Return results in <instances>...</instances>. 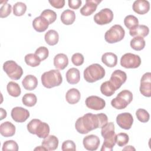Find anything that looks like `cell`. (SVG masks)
Returning a JSON list of instances; mask_svg holds the SVG:
<instances>
[{"label": "cell", "instance_id": "d6a6232c", "mask_svg": "<svg viewBox=\"0 0 151 151\" xmlns=\"http://www.w3.org/2000/svg\"><path fill=\"white\" fill-rule=\"evenodd\" d=\"M114 129L115 128L114 123L113 122H107L101 127V134L103 138L109 136H111L115 134Z\"/></svg>", "mask_w": 151, "mask_h": 151}, {"label": "cell", "instance_id": "ab89813d", "mask_svg": "<svg viewBox=\"0 0 151 151\" xmlns=\"http://www.w3.org/2000/svg\"><path fill=\"white\" fill-rule=\"evenodd\" d=\"M129 140V135L125 133H120L116 134V142L120 147L124 146L127 145Z\"/></svg>", "mask_w": 151, "mask_h": 151}, {"label": "cell", "instance_id": "ffe728a7", "mask_svg": "<svg viewBox=\"0 0 151 151\" xmlns=\"http://www.w3.org/2000/svg\"><path fill=\"white\" fill-rule=\"evenodd\" d=\"M68 64L67 56L63 53L57 54L54 58V65L58 70H64Z\"/></svg>", "mask_w": 151, "mask_h": 151}, {"label": "cell", "instance_id": "e0dca14e", "mask_svg": "<svg viewBox=\"0 0 151 151\" xmlns=\"http://www.w3.org/2000/svg\"><path fill=\"white\" fill-rule=\"evenodd\" d=\"M133 11L140 15H143L149 12L150 9V4L146 0H136L132 6Z\"/></svg>", "mask_w": 151, "mask_h": 151}, {"label": "cell", "instance_id": "5b68a950", "mask_svg": "<svg viewBox=\"0 0 151 151\" xmlns=\"http://www.w3.org/2000/svg\"><path fill=\"white\" fill-rule=\"evenodd\" d=\"M132 100V93L129 90H123L111 101V105L116 109L122 110L125 109Z\"/></svg>", "mask_w": 151, "mask_h": 151}, {"label": "cell", "instance_id": "9c48e42d", "mask_svg": "<svg viewBox=\"0 0 151 151\" xmlns=\"http://www.w3.org/2000/svg\"><path fill=\"white\" fill-rule=\"evenodd\" d=\"M113 19V12L109 8L101 9L94 16V21L98 25L109 24Z\"/></svg>", "mask_w": 151, "mask_h": 151}, {"label": "cell", "instance_id": "f546056e", "mask_svg": "<svg viewBox=\"0 0 151 151\" xmlns=\"http://www.w3.org/2000/svg\"><path fill=\"white\" fill-rule=\"evenodd\" d=\"M116 134H114L113 136L106 137L104 138V142L102 145L101 148L100 149L101 151H112L113 147L116 145Z\"/></svg>", "mask_w": 151, "mask_h": 151}, {"label": "cell", "instance_id": "f6af8a7d", "mask_svg": "<svg viewBox=\"0 0 151 151\" xmlns=\"http://www.w3.org/2000/svg\"><path fill=\"white\" fill-rule=\"evenodd\" d=\"M61 150H76V146L74 142L71 140H67L64 141L61 146Z\"/></svg>", "mask_w": 151, "mask_h": 151}, {"label": "cell", "instance_id": "b9f144b4", "mask_svg": "<svg viewBox=\"0 0 151 151\" xmlns=\"http://www.w3.org/2000/svg\"><path fill=\"white\" fill-rule=\"evenodd\" d=\"M35 54L40 59L41 61H44L48 57L49 51L45 47H40L36 50Z\"/></svg>", "mask_w": 151, "mask_h": 151}, {"label": "cell", "instance_id": "603a6c76", "mask_svg": "<svg viewBox=\"0 0 151 151\" xmlns=\"http://www.w3.org/2000/svg\"><path fill=\"white\" fill-rule=\"evenodd\" d=\"M22 84L25 90L31 91L37 87L38 80L34 76L29 74L22 80Z\"/></svg>", "mask_w": 151, "mask_h": 151}, {"label": "cell", "instance_id": "bcb514c9", "mask_svg": "<svg viewBox=\"0 0 151 151\" xmlns=\"http://www.w3.org/2000/svg\"><path fill=\"white\" fill-rule=\"evenodd\" d=\"M49 3L52 6L57 9H60L64 7L65 5V1L64 0H52V1H49Z\"/></svg>", "mask_w": 151, "mask_h": 151}, {"label": "cell", "instance_id": "44dd1931", "mask_svg": "<svg viewBox=\"0 0 151 151\" xmlns=\"http://www.w3.org/2000/svg\"><path fill=\"white\" fill-rule=\"evenodd\" d=\"M58 139L54 135H49L44 138L42 142V145L45 147L47 150H54L57 149L58 146Z\"/></svg>", "mask_w": 151, "mask_h": 151}, {"label": "cell", "instance_id": "8d00e7d4", "mask_svg": "<svg viewBox=\"0 0 151 151\" xmlns=\"http://www.w3.org/2000/svg\"><path fill=\"white\" fill-rule=\"evenodd\" d=\"M27 11V5L22 2H17L13 6V14L14 15L20 17L23 15Z\"/></svg>", "mask_w": 151, "mask_h": 151}, {"label": "cell", "instance_id": "ee69618b", "mask_svg": "<svg viewBox=\"0 0 151 151\" xmlns=\"http://www.w3.org/2000/svg\"><path fill=\"white\" fill-rule=\"evenodd\" d=\"M84 58L83 55L78 52L74 54L71 57V61L76 66H80L82 65L84 63Z\"/></svg>", "mask_w": 151, "mask_h": 151}, {"label": "cell", "instance_id": "484cf974", "mask_svg": "<svg viewBox=\"0 0 151 151\" xmlns=\"http://www.w3.org/2000/svg\"><path fill=\"white\" fill-rule=\"evenodd\" d=\"M149 32L148 27L145 25H138L134 29L129 31V34L132 37H146Z\"/></svg>", "mask_w": 151, "mask_h": 151}, {"label": "cell", "instance_id": "f907efd6", "mask_svg": "<svg viewBox=\"0 0 151 151\" xmlns=\"http://www.w3.org/2000/svg\"><path fill=\"white\" fill-rule=\"evenodd\" d=\"M34 150H47L45 147H44L42 145V146H40L37 147L36 148H35Z\"/></svg>", "mask_w": 151, "mask_h": 151}, {"label": "cell", "instance_id": "e575fe53", "mask_svg": "<svg viewBox=\"0 0 151 151\" xmlns=\"http://www.w3.org/2000/svg\"><path fill=\"white\" fill-rule=\"evenodd\" d=\"M124 24L128 29L132 30L139 25V21L137 18L135 16L133 15H129L124 18Z\"/></svg>", "mask_w": 151, "mask_h": 151}, {"label": "cell", "instance_id": "d590c367", "mask_svg": "<svg viewBox=\"0 0 151 151\" xmlns=\"http://www.w3.org/2000/svg\"><path fill=\"white\" fill-rule=\"evenodd\" d=\"M22 103L27 107L35 106L37 101V96L33 93H26L22 98Z\"/></svg>", "mask_w": 151, "mask_h": 151}, {"label": "cell", "instance_id": "83f0119b", "mask_svg": "<svg viewBox=\"0 0 151 151\" xmlns=\"http://www.w3.org/2000/svg\"><path fill=\"white\" fill-rule=\"evenodd\" d=\"M44 38L47 44L50 45H55L58 42L59 35L55 30L50 29L45 33Z\"/></svg>", "mask_w": 151, "mask_h": 151}, {"label": "cell", "instance_id": "ac0fdd59", "mask_svg": "<svg viewBox=\"0 0 151 151\" xmlns=\"http://www.w3.org/2000/svg\"><path fill=\"white\" fill-rule=\"evenodd\" d=\"M15 126L10 122H3L0 125V133L5 137L13 136L15 133Z\"/></svg>", "mask_w": 151, "mask_h": 151}, {"label": "cell", "instance_id": "f1b7e54d", "mask_svg": "<svg viewBox=\"0 0 151 151\" xmlns=\"http://www.w3.org/2000/svg\"><path fill=\"white\" fill-rule=\"evenodd\" d=\"M100 91L104 96L110 97L114 94L116 89L110 81H107L101 84L100 86Z\"/></svg>", "mask_w": 151, "mask_h": 151}, {"label": "cell", "instance_id": "5bb4252c", "mask_svg": "<svg viewBox=\"0 0 151 151\" xmlns=\"http://www.w3.org/2000/svg\"><path fill=\"white\" fill-rule=\"evenodd\" d=\"M11 115L15 122L22 123L25 122L29 117V112L22 107H15L12 109Z\"/></svg>", "mask_w": 151, "mask_h": 151}, {"label": "cell", "instance_id": "2e32d148", "mask_svg": "<svg viewBox=\"0 0 151 151\" xmlns=\"http://www.w3.org/2000/svg\"><path fill=\"white\" fill-rule=\"evenodd\" d=\"M101 2L99 0H86V4L80 9V14L83 16H89L94 12L97 5Z\"/></svg>", "mask_w": 151, "mask_h": 151}, {"label": "cell", "instance_id": "7a4b0ae2", "mask_svg": "<svg viewBox=\"0 0 151 151\" xmlns=\"http://www.w3.org/2000/svg\"><path fill=\"white\" fill-rule=\"evenodd\" d=\"M28 131L33 134H36L39 138H45L50 133V126L40 119H32L27 124Z\"/></svg>", "mask_w": 151, "mask_h": 151}, {"label": "cell", "instance_id": "60d3db41", "mask_svg": "<svg viewBox=\"0 0 151 151\" xmlns=\"http://www.w3.org/2000/svg\"><path fill=\"white\" fill-rule=\"evenodd\" d=\"M2 150L3 151H6V150L17 151L18 150V145L17 143V142L14 140H6L3 143Z\"/></svg>", "mask_w": 151, "mask_h": 151}, {"label": "cell", "instance_id": "f35d334b", "mask_svg": "<svg viewBox=\"0 0 151 151\" xmlns=\"http://www.w3.org/2000/svg\"><path fill=\"white\" fill-rule=\"evenodd\" d=\"M136 116L138 120L142 123H146L149 120L150 115L147 111L143 109H139L136 111Z\"/></svg>", "mask_w": 151, "mask_h": 151}, {"label": "cell", "instance_id": "7dc6e473", "mask_svg": "<svg viewBox=\"0 0 151 151\" xmlns=\"http://www.w3.org/2000/svg\"><path fill=\"white\" fill-rule=\"evenodd\" d=\"M81 0H68V6L73 9H77L79 8V7L81 5Z\"/></svg>", "mask_w": 151, "mask_h": 151}, {"label": "cell", "instance_id": "3957f363", "mask_svg": "<svg viewBox=\"0 0 151 151\" xmlns=\"http://www.w3.org/2000/svg\"><path fill=\"white\" fill-rule=\"evenodd\" d=\"M41 79L42 85L47 88L58 86L63 81L61 74L58 70H51L44 73Z\"/></svg>", "mask_w": 151, "mask_h": 151}, {"label": "cell", "instance_id": "74e56055", "mask_svg": "<svg viewBox=\"0 0 151 151\" xmlns=\"http://www.w3.org/2000/svg\"><path fill=\"white\" fill-rule=\"evenodd\" d=\"M41 16L45 18L48 21L49 24H51L52 23L55 22L57 19V14L55 13V12L50 9L44 10L41 12Z\"/></svg>", "mask_w": 151, "mask_h": 151}, {"label": "cell", "instance_id": "cb8c5ba5", "mask_svg": "<svg viewBox=\"0 0 151 151\" xmlns=\"http://www.w3.org/2000/svg\"><path fill=\"white\" fill-rule=\"evenodd\" d=\"M81 97V94L78 90L75 88L68 90L65 94L66 101L70 104L77 103Z\"/></svg>", "mask_w": 151, "mask_h": 151}, {"label": "cell", "instance_id": "836d02e7", "mask_svg": "<svg viewBox=\"0 0 151 151\" xmlns=\"http://www.w3.org/2000/svg\"><path fill=\"white\" fill-rule=\"evenodd\" d=\"M24 60L28 65L32 67L38 66L41 61L40 59L35 54L32 53L27 54L25 56Z\"/></svg>", "mask_w": 151, "mask_h": 151}, {"label": "cell", "instance_id": "681fc988", "mask_svg": "<svg viewBox=\"0 0 151 151\" xmlns=\"http://www.w3.org/2000/svg\"><path fill=\"white\" fill-rule=\"evenodd\" d=\"M136 150L135 148L130 145L126 146L123 149V150Z\"/></svg>", "mask_w": 151, "mask_h": 151}, {"label": "cell", "instance_id": "7bdbcfd3", "mask_svg": "<svg viewBox=\"0 0 151 151\" xmlns=\"http://www.w3.org/2000/svg\"><path fill=\"white\" fill-rule=\"evenodd\" d=\"M12 7L9 4L6 2L3 4L0 9V17L1 18H6L7 17L11 12Z\"/></svg>", "mask_w": 151, "mask_h": 151}, {"label": "cell", "instance_id": "d6986e66", "mask_svg": "<svg viewBox=\"0 0 151 151\" xmlns=\"http://www.w3.org/2000/svg\"><path fill=\"white\" fill-rule=\"evenodd\" d=\"M49 25L48 21L41 15L36 17L32 21V27L34 29L38 32L45 31L48 28Z\"/></svg>", "mask_w": 151, "mask_h": 151}, {"label": "cell", "instance_id": "6da1fadb", "mask_svg": "<svg viewBox=\"0 0 151 151\" xmlns=\"http://www.w3.org/2000/svg\"><path fill=\"white\" fill-rule=\"evenodd\" d=\"M108 117L104 113H86L76 122L75 128L81 134H87L97 128H101L107 123Z\"/></svg>", "mask_w": 151, "mask_h": 151}, {"label": "cell", "instance_id": "8fae6325", "mask_svg": "<svg viewBox=\"0 0 151 151\" xmlns=\"http://www.w3.org/2000/svg\"><path fill=\"white\" fill-rule=\"evenodd\" d=\"M85 103L88 108L94 110H102L106 106L105 100L96 96H91L87 97Z\"/></svg>", "mask_w": 151, "mask_h": 151}, {"label": "cell", "instance_id": "277c9868", "mask_svg": "<svg viewBox=\"0 0 151 151\" xmlns=\"http://www.w3.org/2000/svg\"><path fill=\"white\" fill-rule=\"evenodd\" d=\"M105 76V70L99 64H93L84 71V78L87 82L94 83L102 79Z\"/></svg>", "mask_w": 151, "mask_h": 151}, {"label": "cell", "instance_id": "d4e9b609", "mask_svg": "<svg viewBox=\"0 0 151 151\" xmlns=\"http://www.w3.org/2000/svg\"><path fill=\"white\" fill-rule=\"evenodd\" d=\"M101 61L109 67H114L117 63V57L113 52H106L101 57Z\"/></svg>", "mask_w": 151, "mask_h": 151}, {"label": "cell", "instance_id": "4fadbf2b", "mask_svg": "<svg viewBox=\"0 0 151 151\" xmlns=\"http://www.w3.org/2000/svg\"><path fill=\"white\" fill-rule=\"evenodd\" d=\"M126 80L127 75L125 72L120 70H116L111 74L109 81L112 83L117 90L126 82Z\"/></svg>", "mask_w": 151, "mask_h": 151}, {"label": "cell", "instance_id": "30bf717a", "mask_svg": "<svg viewBox=\"0 0 151 151\" xmlns=\"http://www.w3.org/2000/svg\"><path fill=\"white\" fill-rule=\"evenodd\" d=\"M139 89L143 96L147 97L151 96V73L150 72L145 73L142 77Z\"/></svg>", "mask_w": 151, "mask_h": 151}, {"label": "cell", "instance_id": "4dcf8cb0", "mask_svg": "<svg viewBox=\"0 0 151 151\" xmlns=\"http://www.w3.org/2000/svg\"><path fill=\"white\" fill-rule=\"evenodd\" d=\"M130 45L132 48L134 50L141 51L145 48L146 42L143 37H134L131 40Z\"/></svg>", "mask_w": 151, "mask_h": 151}, {"label": "cell", "instance_id": "c3c4849f", "mask_svg": "<svg viewBox=\"0 0 151 151\" xmlns=\"http://www.w3.org/2000/svg\"><path fill=\"white\" fill-rule=\"evenodd\" d=\"M1 110V120H2L3 119L5 118L6 116V111L5 110L3 109L2 108L0 109Z\"/></svg>", "mask_w": 151, "mask_h": 151}, {"label": "cell", "instance_id": "4316f807", "mask_svg": "<svg viewBox=\"0 0 151 151\" xmlns=\"http://www.w3.org/2000/svg\"><path fill=\"white\" fill-rule=\"evenodd\" d=\"M76 19L75 12L70 9L64 11L61 15V21L64 25H71Z\"/></svg>", "mask_w": 151, "mask_h": 151}, {"label": "cell", "instance_id": "52a82bcc", "mask_svg": "<svg viewBox=\"0 0 151 151\" xmlns=\"http://www.w3.org/2000/svg\"><path fill=\"white\" fill-rule=\"evenodd\" d=\"M3 70L12 80H18L23 74V70L21 66L13 60L5 61L3 64Z\"/></svg>", "mask_w": 151, "mask_h": 151}, {"label": "cell", "instance_id": "1f68e13d", "mask_svg": "<svg viewBox=\"0 0 151 151\" xmlns=\"http://www.w3.org/2000/svg\"><path fill=\"white\" fill-rule=\"evenodd\" d=\"M6 89L8 94L14 97H18L21 93V88L19 84L14 81H10L8 83Z\"/></svg>", "mask_w": 151, "mask_h": 151}, {"label": "cell", "instance_id": "7402d4cb", "mask_svg": "<svg viewBox=\"0 0 151 151\" xmlns=\"http://www.w3.org/2000/svg\"><path fill=\"white\" fill-rule=\"evenodd\" d=\"M67 81L71 84H77L80 80V71L76 68H70L65 74Z\"/></svg>", "mask_w": 151, "mask_h": 151}, {"label": "cell", "instance_id": "8992f818", "mask_svg": "<svg viewBox=\"0 0 151 151\" xmlns=\"http://www.w3.org/2000/svg\"><path fill=\"white\" fill-rule=\"evenodd\" d=\"M125 35V31L123 28L118 24L114 25L104 35V39L106 42L110 44H113L122 41Z\"/></svg>", "mask_w": 151, "mask_h": 151}, {"label": "cell", "instance_id": "7c38bea8", "mask_svg": "<svg viewBox=\"0 0 151 151\" xmlns=\"http://www.w3.org/2000/svg\"><path fill=\"white\" fill-rule=\"evenodd\" d=\"M116 122L122 129L129 130L133 123V117L130 113L125 112L118 114L116 117Z\"/></svg>", "mask_w": 151, "mask_h": 151}, {"label": "cell", "instance_id": "ba28073f", "mask_svg": "<svg viewBox=\"0 0 151 151\" xmlns=\"http://www.w3.org/2000/svg\"><path fill=\"white\" fill-rule=\"evenodd\" d=\"M140 64L141 59L139 55L132 53H126L120 58V65L126 68H136Z\"/></svg>", "mask_w": 151, "mask_h": 151}, {"label": "cell", "instance_id": "9a60e30c", "mask_svg": "<svg viewBox=\"0 0 151 151\" xmlns=\"http://www.w3.org/2000/svg\"><path fill=\"white\" fill-rule=\"evenodd\" d=\"M83 144L86 149L90 151L96 150L100 145L99 137L94 134H90L84 137Z\"/></svg>", "mask_w": 151, "mask_h": 151}]
</instances>
